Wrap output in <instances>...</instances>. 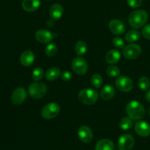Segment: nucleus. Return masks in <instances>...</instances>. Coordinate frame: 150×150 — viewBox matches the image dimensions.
Returning <instances> with one entry per match:
<instances>
[{"instance_id":"nucleus-1","label":"nucleus","mask_w":150,"mask_h":150,"mask_svg":"<svg viewBox=\"0 0 150 150\" xmlns=\"http://www.w3.org/2000/svg\"><path fill=\"white\" fill-rule=\"evenodd\" d=\"M126 112L131 119L140 120L144 117L145 109L142 103L138 101H130L126 106Z\"/></svg>"},{"instance_id":"nucleus-2","label":"nucleus","mask_w":150,"mask_h":150,"mask_svg":"<svg viewBox=\"0 0 150 150\" xmlns=\"http://www.w3.org/2000/svg\"><path fill=\"white\" fill-rule=\"evenodd\" d=\"M148 19V14L145 10H137L132 12L129 16V24L136 29L142 27L146 24Z\"/></svg>"},{"instance_id":"nucleus-3","label":"nucleus","mask_w":150,"mask_h":150,"mask_svg":"<svg viewBox=\"0 0 150 150\" xmlns=\"http://www.w3.org/2000/svg\"><path fill=\"white\" fill-rule=\"evenodd\" d=\"M79 99L83 104L92 105L97 102L98 99V93L96 90L92 88H85L79 92Z\"/></svg>"},{"instance_id":"nucleus-4","label":"nucleus","mask_w":150,"mask_h":150,"mask_svg":"<svg viewBox=\"0 0 150 150\" xmlns=\"http://www.w3.org/2000/svg\"><path fill=\"white\" fill-rule=\"evenodd\" d=\"M60 112V106L56 102H50L45 104L41 110V116L49 120L57 117Z\"/></svg>"},{"instance_id":"nucleus-5","label":"nucleus","mask_w":150,"mask_h":150,"mask_svg":"<svg viewBox=\"0 0 150 150\" xmlns=\"http://www.w3.org/2000/svg\"><path fill=\"white\" fill-rule=\"evenodd\" d=\"M47 93V86L42 82H33L29 87V94L35 99L43 97Z\"/></svg>"},{"instance_id":"nucleus-6","label":"nucleus","mask_w":150,"mask_h":150,"mask_svg":"<svg viewBox=\"0 0 150 150\" xmlns=\"http://www.w3.org/2000/svg\"><path fill=\"white\" fill-rule=\"evenodd\" d=\"M73 71L78 75L83 76L87 72L88 64L84 58L81 57H77L74 58L71 63Z\"/></svg>"},{"instance_id":"nucleus-7","label":"nucleus","mask_w":150,"mask_h":150,"mask_svg":"<svg viewBox=\"0 0 150 150\" xmlns=\"http://www.w3.org/2000/svg\"><path fill=\"white\" fill-rule=\"evenodd\" d=\"M116 86L118 90L122 92H129L133 89V82L130 77L125 75L119 76L115 82Z\"/></svg>"},{"instance_id":"nucleus-8","label":"nucleus","mask_w":150,"mask_h":150,"mask_svg":"<svg viewBox=\"0 0 150 150\" xmlns=\"http://www.w3.org/2000/svg\"><path fill=\"white\" fill-rule=\"evenodd\" d=\"M142 53V47L139 44H132L127 46L123 50V55L126 59L133 60L139 57Z\"/></svg>"},{"instance_id":"nucleus-9","label":"nucleus","mask_w":150,"mask_h":150,"mask_svg":"<svg viewBox=\"0 0 150 150\" xmlns=\"http://www.w3.org/2000/svg\"><path fill=\"white\" fill-rule=\"evenodd\" d=\"M135 144L134 138L130 134H123L118 141L119 150H131Z\"/></svg>"},{"instance_id":"nucleus-10","label":"nucleus","mask_w":150,"mask_h":150,"mask_svg":"<svg viewBox=\"0 0 150 150\" xmlns=\"http://www.w3.org/2000/svg\"><path fill=\"white\" fill-rule=\"evenodd\" d=\"M26 96L27 94L25 88H23V87H19L16 88L12 94L11 101L16 105H19L25 101Z\"/></svg>"},{"instance_id":"nucleus-11","label":"nucleus","mask_w":150,"mask_h":150,"mask_svg":"<svg viewBox=\"0 0 150 150\" xmlns=\"http://www.w3.org/2000/svg\"><path fill=\"white\" fill-rule=\"evenodd\" d=\"M79 139L83 143H89L93 139V132L89 126L83 125L79 127L78 130Z\"/></svg>"},{"instance_id":"nucleus-12","label":"nucleus","mask_w":150,"mask_h":150,"mask_svg":"<svg viewBox=\"0 0 150 150\" xmlns=\"http://www.w3.org/2000/svg\"><path fill=\"white\" fill-rule=\"evenodd\" d=\"M35 38L41 44H48L54 38V35L47 29H39L35 33Z\"/></svg>"},{"instance_id":"nucleus-13","label":"nucleus","mask_w":150,"mask_h":150,"mask_svg":"<svg viewBox=\"0 0 150 150\" xmlns=\"http://www.w3.org/2000/svg\"><path fill=\"white\" fill-rule=\"evenodd\" d=\"M108 27L111 32L114 35H122L125 30V25L121 21L117 19H113L108 24Z\"/></svg>"},{"instance_id":"nucleus-14","label":"nucleus","mask_w":150,"mask_h":150,"mask_svg":"<svg viewBox=\"0 0 150 150\" xmlns=\"http://www.w3.org/2000/svg\"><path fill=\"white\" fill-rule=\"evenodd\" d=\"M135 131L142 137H147L150 135V125L146 121H140L135 124Z\"/></svg>"},{"instance_id":"nucleus-15","label":"nucleus","mask_w":150,"mask_h":150,"mask_svg":"<svg viewBox=\"0 0 150 150\" xmlns=\"http://www.w3.org/2000/svg\"><path fill=\"white\" fill-rule=\"evenodd\" d=\"M40 0H23L22 1V8L26 12H35L40 6Z\"/></svg>"},{"instance_id":"nucleus-16","label":"nucleus","mask_w":150,"mask_h":150,"mask_svg":"<svg viewBox=\"0 0 150 150\" xmlns=\"http://www.w3.org/2000/svg\"><path fill=\"white\" fill-rule=\"evenodd\" d=\"M35 59V56L33 51H30V50H26L21 54L20 62L22 66H30L34 63Z\"/></svg>"},{"instance_id":"nucleus-17","label":"nucleus","mask_w":150,"mask_h":150,"mask_svg":"<svg viewBox=\"0 0 150 150\" xmlns=\"http://www.w3.org/2000/svg\"><path fill=\"white\" fill-rule=\"evenodd\" d=\"M115 95V88L111 85L104 86L100 91V96L105 101L111 100Z\"/></svg>"},{"instance_id":"nucleus-18","label":"nucleus","mask_w":150,"mask_h":150,"mask_svg":"<svg viewBox=\"0 0 150 150\" xmlns=\"http://www.w3.org/2000/svg\"><path fill=\"white\" fill-rule=\"evenodd\" d=\"M64 13V8L60 4H54L51 7L49 10V15L51 19L58 20L61 19Z\"/></svg>"},{"instance_id":"nucleus-19","label":"nucleus","mask_w":150,"mask_h":150,"mask_svg":"<svg viewBox=\"0 0 150 150\" xmlns=\"http://www.w3.org/2000/svg\"><path fill=\"white\" fill-rule=\"evenodd\" d=\"M121 54L118 50L112 49L108 51L105 54V60L109 64H115L120 61Z\"/></svg>"},{"instance_id":"nucleus-20","label":"nucleus","mask_w":150,"mask_h":150,"mask_svg":"<svg viewBox=\"0 0 150 150\" xmlns=\"http://www.w3.org/2000/svg\"><path fill=\"white\" fill-rule=\"evenodd\" d=\"M114 144L109 139H101L95 145V150H114Z\"/></svg>"},{"instance_id":"nucleus-21","label":"nucleus","mask_w":150,"mask_h":150,"mask_svg":"<svg viewBox=\"0 0 150 150\" xmlns=\"http://www.w3.org/2000/svg\"><path fill=\"white\" fill-rule=\"evenodd\" d=\"M61 75V71L58 67L49 68L45 72V78L48 81H54Z\"/></svg>"},{"instance_id":"nucleus-22","label":"nucleus","mask_w":150,"mask_h":150,"mask_svg":"<svg viewBox=\"0 0 150 150\" xmlns=\"http://www.w3.org/2000/svg\"><path fill=\"white\" fill-rule=\"evenodd\" d=\"M75 51L76 53L79 56H82L86 54L87 51V45L83 41H79L75 46Z\"/></svg>"},{"instance_id":"nucleus-23","label":"nucleus","mask_w":150,"mask_h":150,"mask_svg":"<svg viewBox=\"0 0 150 150\" xmlns=\"http://www.w3.org/2000/svg\"><path fill=\"white\" fill-rule=\"evenodd\" d=\"M140 32L136 30H130L125 35V39L127 42L133 43L137 41L140 38Z\"/></svg>"},{"instance_id":"nucleus-24","label":"nucleus","mask_w":150,"mask_h":150,"mask_svg":"<svg viewBox=\"0 0 150 150\" xmlns=\"http://www.w3.org/2000/svg\"><path fill=\"white\" fill-rule=\"evenodd\" d=\"M103 79L100 74H95L91 77V83L95 88H100L103 85Z\"/></svg>"},{"instance_id":"nucleus-25","label":"nucleus","mask_w":150,"mask_h":150,"mask_svg":"<svg viewBox=\"0 0 150 150\" xmlns=\"http://www.w3.org/2000/svg\"><path fill=\"white\" fill-rule=\"evenodd\" d=\"M120 126L123 130H127L133 126V121L130 117H123L120 121Z\"/></svg>"},{"instance_id":"nucleus-26","label":"nucleus","mask_w":150,"mask_h":150,"mask_svg":"<svg viewBox=\"0 0 150 150\" xmlns=\"http://www.w3.org/2000/svg\"><path fill=\"white\" fill-rule=\"evenodd\" d=\"M58 51V48L55 43H50L48 46H46L45 49V52L48 57H54L56 55Z\"/></svg>"},{"instance_id":"nucleus-27","label":"nucleus","mask_w":150,"mask_h":150,"mask_svg":"<svg viewBox=\"0 0 150 150\" xmlns=\"http://www.w3.org/2000/svg\"><path fill=\"white\" fill-rule=\"evenodd\" d=\"M138 85H139V88H140L142 91H146V90L149 89V88L150 87L149 79L148 77H146V76H142V77L139 79Z\"/></svg>"},{"instance_id":"nucleus-28","label":"nucleus","mask_w":150,"mask_h":150,"mask_svg":"<svg viewBox=\"0 0 150 150\" xmlns=\"http://www.w3.org/2000/svg\"><path fill=\"white\" fill-rule=\"evenodd\" d=\"M106 73L108 76L111 77H117L120 74V69L116 66H110L107 68Z\"/></svg>"},{"instance_id":"nucleus-29","label":"nucleus","mask_w":150,"mask_h":150,"mask_svg":"<svg viewBox=\"0 0 150 150\" xmlns=\"http://www.w3.org/2000/svg\"><path fill=\"white\" fill-rule=\"evenodd\" d=\"M44 76V71L42 68H36L35 70H33L32 74V76L33 80L39 81Z\"/></svg>"},{"instance_id":"nucleus-30","label":"nucleus","mask_w":150,"mask_h":150,"mask_svg":"<svg viewBox=\"0 0 150 150\" xmlns=\"http://www.w3.org/2000/svg\"><path fill=\"white\" fill-rule=\"evenodd\" d=\"M113 45L117 49H122L125 46V43L123 41L122 38H120V37H115L113 39Z\"/></svg>"},{"instance_id":"nucleus-31","label":"nucleus","mask_w":150,"mask_h":150,"mask_svg":"<svg viewBox=\"0 0 150 150\" xmlns=\"http://www.w3.org/2000/svg\"><path fill=\"white\" fill-rule=\"evenodd\" d=\"M127 2L130 7L133 8H137L142 5V0H127Z\"/></svg>"},{"instance_id":"nucleus-32","label":"nucleus","mask_w":150,"mask_h":150,"mask_svg":"<svg viewBox=\"0 0 150 150\" xmlns=\"http://www.w3.org/2000/svg\"><path fill=\"white\" fill-rule=\"evenodd\" d=\"M60 76H61V79L64 82H69L72 79L71 73L68 71H64L63 72H62Z\"/></svg>"},{"instance_id":"nucleus-33","label":"nucleus","mask_w":150,"mask_h":150,"mask_svg":"<svg viewBox=\"0 0 150 150\" xmlns=\"http://www.w3.org/2000/svg\"><path fill=\"white\" fill-rule=\"evenodd\" d=\"M142 35L146 39L150 40V24H147L142 29Z\"/></svg>"},{"instance_id":"nucleus-34","label":"nucleus","mask_w":150,"mask_h":150,"mask_svg":"<svg viewBox=\"0 0 150 150\" xmlns=\"http://www.w3.org/2000/svg\"><path fill=\"white\" fill-rule=\"evenodd\" d=\"M145 99H146V101H149L150 102V90L148 91L146 93V94H145Z\"/></svg>"},{"instance_id":"nucleus-35","label":"nucleus","mask_w":150,"mask_h":150,"mask_svg":"<svg viewBox=\"0 0 150 150\" xmlns=\"http://www.w3.org/2000/svg\"><path fill=\"white\" fill-rule=\"evenodd\" d=\"M148 114H149V116H150V107L149 108V110H148Z\"/></svg>"}]
</instances>
